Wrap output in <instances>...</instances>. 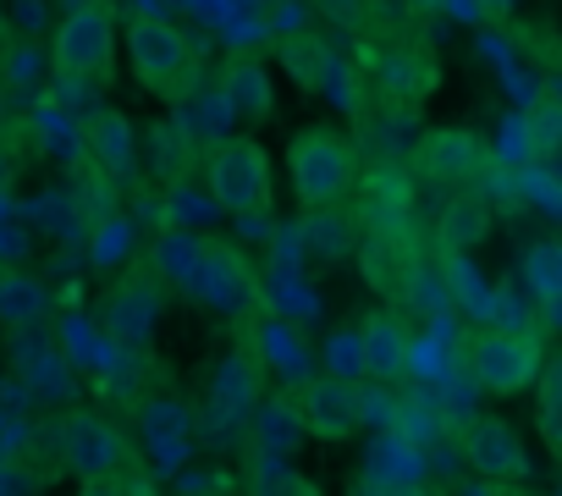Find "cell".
<instances>
[{"label": "cell", "mask_w": 562, "mask_h": 496, "mask_svg": "<svg viewBox=\"0 0 562 496\" xmlns=\"http://www.w3.org/2000/svg\"><path fill=\"white\" fill-rule=\"evenodd\" d=\"M288 177H293V199L304 210H337L353 193V182H359V144L348 133H337V127L293 133Z\"/></svg>", "instance_id": "cell-1"}, {"label": "cell", "mask_w": 562, "mask_h": 496, "mask_svg": "<svg viewBox=\"0 0 562 496\" xmlns=\"http://www.w3.org/2000/svg\"><path fill=\"white\" fill-rule=\"evenodd\" d=\"M127 67L160 100H188L199 89V50H193V40L171 18H155V12H138L127 23Z\"/></svg>", "instance_id": "cell-2"}, {"label": "cell", "mask_w": 562, "mask_h": 496, "mask_svg": "<svg viewBox=\"0 0 562 496\" xmlns=\"http://www.w3.org/2000/svg\"><path fill=\"white\" fill-rule=\"evenodd\" d=\"M463 364H469V375H474L480 392L518 397V392L535 386V375L546 364V342H540L535 326H485V331L469 337Z\"/></svg>", "instance_id": "cell-3"}, {"label": "cell", "mask_w": 562, "mask_h": 496, "mask_svg": "<svg viewBox=\"0 0 562 496\" xmlns=\"http://www.w3.org/2000/svg\"><path fill=\"white\" fill-rule=\"evenodd\" d=\"M61 83H105L116 67V12L105 0H72V12L56 29L50 45Z\"/></svg>", "instance_id": "cell-4"}, {"label": "cell", "mask_w": 562, "mask_h": 496, "mask_svg": "<svg viewBox=\"0 0 562 496\" xmlns=\"http://www.w3.org/2000/svg\"><path fill=\"white\" fill-rule=\"evenodd\" d=\"M204 182H210V204L226 215H265L276 199L270 155L254 138H221L204 160Z\"/></svg>", "instance_id": "cell-5"}, {"label": "cell", "mask_w": 562, "mask_h": 496, "mask_svg": "<svg viewBox=\"0 0 562 496\" xmlns=\"http://www.w3.org/2000/svg\"><path fill=\"white\" fill-rule=\"evenodd\" d=\"M293 414H299V430L315 436V441H353L359 425H364V392H359V381L315 375V381L299 386Z\"/></svg>", "instance_id": "cell-6"}, {"label": "cell", "mask_w": 562, "mask_h": 496, "mask_svg": "<svg viewBox=\"0 0 562 496\" xmlns=\"http://www.w3.org/2000/svg\"><path fill=\"white\" fill-rule=\"evenodd\" d=\"M188 293H193L204 309H215V315L237 320V315H248V309H254L259 282H254V266L237 255L232 243L204 237V260H199V277H193V288H188Z\"/></svg>", "instance_id": "cell-7"}, {"label": "cell", "mask_w": 562, "mask_h": 496, "mask_svg": "<svg viewBox=\"0 0 562 496\" xmlns=\"http://www.w3.org/2000/svg\"><path fill=\"white\" fill-rule=\"evenodd\" d=\"M61 463L78 480H116V469L127 463V441H122V430L105 414L72 408L61 419Z\"/></svg>", "instance_id": "cell-8"}, {"label": "cell", "mask_w": 562, "mask_h": 496, "mask_svg": "<svg viewBox=\"0 0 562 496\" xmlns=\"http://www.w3.org/2000/svg\"><path fill=\"white\" fill-rule=\"evenodd\" d=\"M485 166H491V155H485L480 133H469V127H430L414 144V177H425L436 188H469L485 177Z\"/></svg>", "instance_id": "cell-9"}, {"label": "cell", "mask_w": 562, "mask_h": 496, "mask_svg": "<svg viewBox=\"0 0 562 496\" xmlns=\"http://www.w3.org/2000/svg\"><path fill=\"white\" fill-rule=\"evenodd\" d=\"M155 320H160V282L144 271L122 277L100 304V331L111 348H144L155 337Z\"/></svg>", "instance_id": "cell-10"}, {"label": "cell", "mask_w": 562, "mask_h": 496, "mask_svg": "<svg viewBox=\"0 0 562 496\" xmlns=\"http://www.w3.org/2000/svg\"><path fill=\"white\" fill-rule=\"evenodd\" d=\"M463 458H469V469H474L480 480H491V485H507V480H524V474H529V458H524L518 430H513L507 419H496V414H485V419H474V425L463 430Z\"/></svg>", "instance_id": "cell-11"}, {"label": "cell", "mask_w": 562, "mask_h": 496, "mask_svg": "<svg viewBox=\"0 0 562 496\" xmlns=\"http://www.w3.org/2000/svg\"><path fill=\"white\" fill-rule=\"evenodd\" d=\"M215 100L226 105V116L248 122V127H265L276 116V89H270V72L254 61V56H232L221 67V83H215Z\"/></svg>", "instance_id": "cell-12"}, {"label": "cell", "mask_w": 562, "mask_h": 496, "mask_svg": "<svg viewBox=\"0 0 562 496\" xmlns=\"http://www.w3.org/2000/svg\"><path fill=\"white\" fill-rule=\"evenodd\" d=\"M353 193H359V215L370 221V232H403V221L414 210V177L397 160H386L370 177H359Z\"/></svg>", "instance_id": "cell-13"}, {"label": "cell", "mask_w": 562, "mask_h": 496, "mask_svg": "<svg viewBox=\"0 0 562 496\" xmlns=\"http://www.w3.org/2000/svg\"><path fill=\"white\" fill-rule=\"evenodd\" d=\"M491 221H496V210H491V199L480 188L447 193L441 210H436V243H441V255H474V248L491 237Z\"/></svg>", "instance_id": "cell-14"}, {"label": "cell", "mask_w": 562, "mask_h": 496, "mask_svg": "<svg viewBox=\"0 0 562 496\" xmlns=\"http://www.w3.org/2000/svg\"><path fill=\"white\" fill-rule=\"evenodd\" d=\"M359 271H364V282L375 293L403 298L408 282H414V271H419V260H414V248H408L403 232H370L364 248H359Z\"/></svg>", "instance_id": "cell-15"}, {"label": "cell", "mask_w": 562, "mask_h": 496, "mask_svg": "<svg viewBox=\"0 0 562 496\" xmlns=\"http://www.w3.org/2000/svg\"><path fill=\"white\" fill-rule=\"evenodd\" d=\"M199 260H204V232L193 226H160L155 243H149V277L160 288H193L199 277Z\"/></svg>", "instance_id": "cell-16"}, {"label": "cell", "mask_w": 562, "mask_h": 496, "mask_svg": "<svg viewBox=\"0 0 562 496\" xmlns=\"http://www.w3.org/2000/svg\"><path fill=\"white\" fill-rule=\"evenodd\" d=\"M359 348H364V375H375V381H392V375H403L408 370V359H414V342H408V326L397 320V315H370L364 326H359Z\"/></svg>", "instance_id": "cell-17"}, {"label": "cell", "mask_w": 562, "mask_h": 496, "mask_svg": "<svg viewBox=\"0 0 562 496\" xmlns=\"http://www.w3.org/2000/svg\"><path fill=\"white\" fill-rule=\"evenodd\" d=\"M83 144H89V160H94L100 171H111V177L133 171V160H138L133 122H127L122 111H94V116H89V133H83Z\"/></svg>", "instance_id": "cell-18"}, {"label": "cell", "mask_w": 562, "mask_h": 496, "mask_svg": "<svg viewBox=\"0 0 562 496\" xmlns=\"http://www.w3.org/2000/svg\"><path fill=\"white\" fill-rule=\"evenodd\" d=\"M149 160H155V177L166 182V188H182L188 182V171L199 166V138L188 133V122H155L149 127Z\"/></svg>", "instance_id": "cell-19"}, {"label": "cell", "mask_w": 562, "mask_h": 496, "mask_svg": "<svg viewBox=\"0 0 562 496\" xmlns=\"http://www.w3.org/2000/svg\"><path fill=\"white\" fill-rule=\"evenodd\" d=\"M299 414H293V397H270L265 408H254V452L265 463H288L299 452Z\"/></svg>", "instance_id": "cell-20"}, {"label": "cell", "mask_w": 562, "mask_h": 496, "mask_svg": "<svg viewBox=\"0 0 562 496\" xmlns=\"http://www.w3.org/2000/svg\"><path fill=\"white\" fill-rule=\"evenodd\" d=\"M518 149H524V160H551L557 155V144H562V100L546 89V94H535L529 105H524V116H518Z\"/></svg>", "instance_id": "cell-21"}, {"label": "cell", "mask_w": 562, "mask_h": 496, "mask_svg": "<svg viewBox=\"0 0 562 496\" xmlns=\"http://www.w3.org/2000/svg\"><path fill=\"white\" fill-rule=\"evenodd\" d=\"M281 67H288L304 89H326L331 72H337V56H331V45L321 34L299 29V34H281Z\"/></svg>", "instance_id": "cell-22"}, {"label": "cell", "mask_w": 562, "mask_h": 496, "mask_svg": "<svg viewBox=\"0 0 562 496\" xmlns=\"http://www.w3.org/2000/svg\"><path fill=\"white\" fill-rule=\"evenodd\" d=\"M144 430H149L155 463L160 469H177L182 452H188V408L182 403H149L144 408Z\"/></svg>", "instance_id": "cell-23"}, {"label": "cell", "mask_w": 562, "mask_h": 496, "mask_svg": "<svg viewBox=\"0 0 562 496\" xmlns=\"http://www.w3.org/2000/svg\"><path fill=\"white\" fill-rule=\"evenodd\" d=\"M254 397H259V359H226L221 370H215V381H210V403L221 408V414H248L254 408Z\"/></svg>", "instance_id": "cell-24"}, {"label": "cell", "mask_w": 562, "mask_h": 496, "mask_svg": "<svg viewBox=\"0 0 562 496\" xmlns=\"http://www.w3.org/2000/svg\"><path fill=\"white\" fill-rule=\"evenodd\" d=\"M535 425H540L546 452L562 458V370L557 364H540L535 375Z\"/></svg>", "instance_id": "cell-25"}, {"label": "cell", "mask_w": 562, "mask_h": 496, "mask_svg": "<svg viewBox=\"0 0 562 496\" xmlns=\"http://www.w3.org/2000/svg\"><path fill=\"white\" fill-rule=\"evenodd\" d=\"M45 315V288L34 277L0 271V326H34Z\"/></svg>", "instance_id": "cell-26"}, {"label": "cell", "mask_w": 562, "mask_h": 496, "mask_svg": "<svg viewBox=\"0 0 562 496\" xmlns=\"http://www.w3.org/2000/svg\"><path fill=\"white\" fill-rule=\"evenodd\" d=\"M299 243H304L310 260H342L348 243H353V232H348V221H342L337 210H310V226L299 232Z\"/></svg>", "instance_id": "cell-27"}, {"label": "cell", "mask_w": 562, "mask_h": 496, "mask_svg": "<svg viewBox=\"0 0 562 496\" xmlns=\"http://www.w3.org/2000/svg\"><path fill=\"white\" fill-rule=\"evenodd\" d=\"M524 277H529V288L540 293V309L551 315V309H557V288H562V248H557V243H535L529 260H524Z\"/></svg>", "instance_id": "cell-28"}, {"label": "cell", "mask_w": 562, "mask_h": 496, "mask_svg": "<svg viewBox=\"0 0 562 496\" xmlns=\"http://www.w3.org/2000/svg\"><path fill=\"white\" fill-rule=\"evenodd\" d=\"M326 375H337V381H364V348H359V326L353 331H337L331 342H326Z\"/></svg>", "instance_id": "cell-29"}, {"label": "cell", "mask_w": 562, "mask_h": 496, "mask_svg": "<svg viewBox=\"0 0 562 496\" xmlns=\"http://www.w3.org/2000/svg\"><path fill=\"white\" fill-rule=\"evenodd\" d=\"M7 67H12V83H18V89H34V83H40V50H29V45H18Z\"/></svg>", "instance_id": "cell-30"}, {"label": "cell", "mask_w": 562, "mask_h": 496, "mask_svg": "<svg viewBox=\"0 0 562 496\" xmlns=\"http://www.w3.org/2000/svg\"><path fill=\"white\" fill-rule=\"evenodd\" d=\"M78 496H127V491H122V480H83Z\"/></svg>", "instance_id": "cell-31"}, {"label": "cell", "mask_w": 562, "mask_h": 496, "mask_svg": "<svg viewBox=\"0 0 562 496\" xmlns=\"http://www.w3.org/2000/svg\"><path fill=\"white\" fill-rule=\"evenodd\" d=\"M281 496H321L310 480H299V474H288V480H281Z\"/></svg>", "instance_id": "cell-32"}, {"label": "cell", "mask_w": 562, "mask_h": 496, "mask_svg": "<svg viewBox=\"0 0 562 496\" xmlns=\"http://www.w3.org/2000/svg\"><path fill=\"white\" fill-rule=\"evenodd\" d=\"M403 7H408L414 18H430V12H441V7H447V0H403Z\"/></svg>", "instance_id": "cell-33"}, {"label": "cell", "mask_w": 562, "mask_h": 496, "mask_svg": "<svg viewBox=\"0 0 562 496\" xmlns=\"http://www.w3.org/2000/svg\"><path fill=\"white\" fill-rule=\"evenodd\" d=\"M397 496H447V491H441V485H430V480H419V485H403Z\"/></svg>", "instance_id": "cell-34"}, {"label": "cell", "mask_w": 562, "mask_h": 496, "mask_svg": "<svg viewBox=\"0 0 562 496\" xmlns=\"http://www.w3.org/2000/svg\"><path fill=\"white\" fill-rule=\"evenodd\" d=\"M502 496H529V491H502Z\"/></svg>", "instance_id": "cell-35"}]
</instances>
